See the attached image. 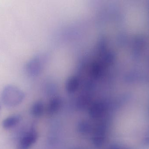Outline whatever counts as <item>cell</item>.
<instances>
[{
  "instance_id": "cell-6",
  "label": "cell",
  "mask_w": 149,
  "mask_h": 149,
  "mask_svg": "<svg viewBox=\"0 0 149 149\" xmlns=\"http://www.w3.org/2000/svg\"><path fill=\"white\" fill-rule=\"evenodd\" d=\"M61 100L58 98H55L51 100L48 107V112L49 114L56 113L61 106Z\"/></svg>"
},
{
  "instance_id": "cell-8",
  "label": "cell",
  "mask_w": 149,
  "mask_h": 149,
  "mask_svg": "<svg viewBox=\"0 0 149 149\" xmlns=\"http://www.w3.org/2000/svg\"><path fill=\"white\" fill-rule=\"evenodd\" d=\"M79 129L80 132L86 133L89 130L90 127L87 122H81L79 126Z\"/></svg>"
},
{
  "instance_id": "cell-4",
  "label": "cell",
  "mask_w": 149,
  "mask_h": 149,
  "mask_svg": "<svg viewBox=\"0 0 149 149\" xmlns=\"http://www.w3.org/2000/svg\"><path fill=\"white\" fill-rule=\"evenodd\" d=\"M105 140V130L102 127H99L95 129L94 135V143L96 146L101 145Z\"/></svg>"
},
{
  "instance_id": "cell-9",
  "label": "cell",
  "mask_w": 149,
  "mask_h": 149,
  "mask_svg": "<svg viewBox=\"0 0 149 149\" xmlns=\"http://www.w3.org/2000/svg\"><path fill=\"white\" fill-rule=\"evenodd\" d=\"M1 106H0V111H1Z\"/></svg>"
},
{
  "instance_id": "cell-3",
  "label": "cell",
  "mask_w": 149,
  "mask_h": 149,
  "mask_svg": "<svg viewBox=\"0 0 149 149\" xmlns=\"http://www.w3.org/2000/svg\"><path fill=\"white\" fill-rule=\"evenodd\" d=\"M105 106L101 102H95L93 104L89 109V114L93 118H99L104 114Z\"/></svg>"
},
{
  "instance_id": "cell-1",
  "label": "cell",
  "mask_w": 149,
  "mask_h": 149,
  "mask_svg": "<svg viewBox=\"0 0 149 149\" xmlns=\"http://www.w3.org/2000/svg\"><path fill=\"white\" fill-rule=\"evenodd\" d=\"M24 97L23 92L17 87L12 85L6 86L2 94L3 101L9 106L19 104L23 99Z\"/></svg>"
},
{
  "instance_id": "cell-5",
  "label": "cell",
  "mask_w": 149,
  "mask_h": 149,
  "mask_svg": "<svg viewBox=\"0 0 149 149\" xmlns=\"http://www.w3.org/2000/svg\"><path fill=\"white\" fill-rule=\"evenodd\" d=\"M20 120L18 115H13L5 119L3 121L2 126L5 129H10L16 126Z\"/></svg>"
},
{
  "instance_id": "cell-2",
  "label": "cell",
  "mask_w": 149,
  "mask_h": 149,
  "mask_svg": "<svg viewBox=\"0 0 149 149\" xmlns=\"http://www.w3.org/2000/svg\"><path fill=\"white\" fill-rule=\"evenodd\" d=\"M37 139V134L34 130H31L20 139L18 147L20 149H29L36 142Z\"/></svg>"
},
{
  "instance_id": "cell-7",
  "label": "cell",
  "mask_w": 149,
  "mask_h": 149,
  "mask_svg": "<svg viewBox=\"0 0 149 149\" xmlns=\"http://www.w3.org/2000/svg\"><path fill=\"white\" fill-rule=\"evenodd\" d=\"M44 105L41 101L36 102L31 107V114L35 117H39L42 115L44 112Z\"/></svg>"
}]
</instances>
